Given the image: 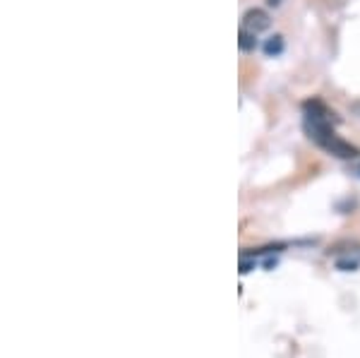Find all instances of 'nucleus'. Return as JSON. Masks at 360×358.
<instances>
[{
	"mask_svg": "<svg viewBox=\"0 0 360 358\" xmlns=\"http://www.w3.org/2000/svg\"><path fill=\"white\" fill-rule=\"evenodd\" d=\"M284 51V39L281 36H271V39L264 44V54L267 56H279Z\"/></svg>",
	"mask_w": 360,
	"mask_h": 358,
	"instance_id": "39448f33",
	"label": "nucleus"
},
{
	"mask_svg": "<svg viewBox=\"0 0 360 358\" xmlns=\"http://www.w3.org/2000/svg\"><path fill=\"white\" fill-rule=\"evenodd\" d=\"M302 108H305V133L312 142L322 145L327 138L336 135L334 133V118H332L334 113L325 106V104L312 99V101H307Z\"/></svg>",
	"mask_w": 360,
	"mask_h": 358,
	"instance_id": "f257e3e1",
	"label": "nucleus"
},
{
	"mask_svg": "<svg viewBox=\"0 0 360 358\" xmlns=\"http://www.w3.org/2000/svg\"><path fill=\"white\" fill-rule=\"evenodd\" d=\"M269 24H271V19L264 10H250V13H245V17H243V27L248 31H252V34H259V31L269 29Z\"/></svg>",
	"mask_w": 360,
	"mask_h": 358,
	"instance_id": "7ed1b4c3",
	"label": "nucleus"
},
{
	"mask_svg": "<svg viewBox=\"0 0 360 358\" xmlns=\"http://www.w3.org/2000/svg\"><path fill=\"white\" fill-rule=\"evenodd\" d=\"M358 173H360V168H358Z\"/></svg>",
	"mask_w": 360,
	"mask_h": 358,
	"instance_id": "423d86ee",
	"label": "nucleus"
},
{
	"mask_svg": "<svg viewBox=\"0 0 360 358\" xmlns=\"http://www.w3.org/2000/svg\"><path fill=\"white\" fill-rule=\"evenodd\" d=\"M257 34H252V31H248V29H240V34H238V44H240V49L243 51H252L255 46H257V39H255Z\"/></svg>",
	"mask_w": 360,
	"mask_h": 358,
	"instance_id": "20e7f679",
	"label": "nucleus"
},
{
	"mask_svg": "<svg viewBox=\"0 0 360 358\" xmlns=\"http://www.w3.org/2000/svg\"><path fill=\"white\" fill-rule=\"evenodd\" d=\"M320 147L325 152H329V154L338 156V159H353V156H358V147H353L351 142L341 140L338 135H332V138H327Z\"/></svg>",
	"mask_w": 360,
	"mask_h": 358,
	"instance_id": "f03ea898",
	"label": "nucleus"
}]
</instances>
